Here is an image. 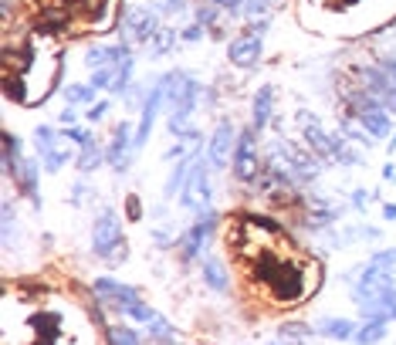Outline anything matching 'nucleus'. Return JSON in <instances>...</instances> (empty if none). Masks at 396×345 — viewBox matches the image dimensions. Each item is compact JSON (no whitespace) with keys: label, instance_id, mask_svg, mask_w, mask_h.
<instances>
[{"label":"nucleus","instance_id":"39448f33","mask_svg":"<svg viewBox=\"0 0 396 345\" xmlns=\"http://www.w3.org/2000/svg\"><path fill=\"white\" fill-rule=\"evenodd\" d=\"M318 332L329 335V339H349V335H356L359 328L353 325V322H346V318H332V322H322Z\"/></svg>","mask_w":396,"mask_h":345},{"label":"nucleus","instance_id":"0eeeda50","mask_svg":"<svg viewBox=\"0 0 396 345\" xmlns=\"http://www.w3.org/2000/svg\"><path fill=\"white\" fill-rule=\"evenodd\" d=\"M362 125H366L369 132H376V136H386V132H390V118L379 112V109H366V112H362Z\"/></svg>","mask_w":396,"mask_h":345},{"label":"nucleus","instance_id":"4468645a","mask_svg":"<svg viewBox=\"0 0 396 345\" xmlns=\"http://www.w3.org/2000/svg\"><path fill=\"white\" fill-rule=\"evenodd\" d=\"M112 345H139V339H136V332H129V328H116V332H112Z\"/></svg>","mask_w":396,"mask_h":345},{"label":"nucleus","instance_id":"f257e3e1","mask_svg":"<svg viewBox=\"0 0 396 345\" xmlns=\"http://www.w3.org/2000/svg\"><path fill=\"white\" fill-rule=\"evenodd\" d=\"M95 291H98L102 298L116 302L119 311H129V315H136V318H153V311L143 305V302L136 298V291H132V288H125V284H116V281L102 278V281H95Z\"/></svg>","mask_w":396,"mask_h":345},{"label":"nucleus","instance_id":"2eb2a0df","mask_svg":"<svg viewBox=\"0 0 396 345\" xmlns=\"http://www.w3.org/2000/svg\"><path fill=\"white\" fill-rule=\"evenodd\" d=\"M21 173H24V176H21V187H28V193L34 196V166H31V163H24V166H21Z\"/></svg>","mask_w":396,"mask_h":345},{"label":"nucleus","instance_id":"dca6fc26","mask_svg":"<svg viewBox=\"0 0 396 345\" xmlns=\"http://www.w3.org/2000/svg\"><path fill=\"white\" fill-rule=\"evenodd\" d=\"M92 98V88H75L72 92V102H88Z\"/></svg>","mask_w":396,"mask_h":345},{"label":"nucleus","instance_id":"ddd939ff","mask_svg":"<svg viewBox=\"0 0 396 345\" xmlns=\"http://www.w3.org/2000/svg\"><path fill=\"white\" fill-rule=\"evenodd\" d=\"M281 335L291 339V342H305V339H309V328H305V325H284Z\"/></svg>","mask_w":396,"mask_h":345},{"label":"nucleus","instance_id":"9b49d317","mask_svg":"<svg viewBox=\"0 0 396 345\" xmlns=\"http://www.w3.org/2000/svg\"><path fill=\"white\" fill-rule=\"evenodd\" d=\"M383 339V322H369V325H362L359 328V342L369 345V342H379Z\"/></svg>","mask_w":396,"mask_h":345},{"label":"nucleus","instance_id":"9d476101","mask_svg":"<svg viewBox=\"0 0 396 345\" xmlns=\"http://www.w3.org/2000/svg\"><path fill=\"white\" fill-rule=\"evenodd\" d=\"M207 278H210V284H213L217 291H227V278H224L220 261H207Z\"/></svg>","mask_w":396,"mask_h":345},{"label":"nucleus","instance_id":"20e7f679","mask_svg":"<svg viewBox=\"0 0 396 345\" xmlns=\"http://www.w3.org/2000/svg\"><path fill=\"white\" fill-rule=\"evenodd\" d=\"M258 51H261V38H254V34H244L231 44V61L234 65H244V68H251L254 61H258Z\"/></svg>","mask_w":396,"mask_h":345},{"label":"nucleus","instance_id":"f03ea898","mask_svg":"<svg viewBox=\"0 0 396 345\" xmlns=\"http://www.w3.org/2000/svg\"><path fill=\"white\" fill-rule=\"evenodd\" d=\"M234 169H238L240 180H254L258 173V159H254V139L251 132H244L238 139V149H234Z\"/></svg>","mask_w":396,"mask_h":345},{"label":"nucleus","instance_id":"f8f14e48","mask_svg":"<svg viewBox=\"0 0 396 345\" xmlns=\"http://www.w3.org/2000/svg\"><path fill=\"white\" fill-rule=\"evenodd\" d=\"M227 139H231V125H220V129H217V139H213V159H217V163L227 153Z\"/></svg>","mask_w":396,"mask_h":345},{"label":"nucleus","instance_id":"7ed1b4c3","mask_svg":"<svg viewBox=\"0 0 396 345\" xmlns=\"http://www.w3.org/2000/svg\"><path fill=\"white\" fill-rule=\"evenodd\" d=\"M119 224H116V217L112 213H105L102 220H98V230H95V251L105 258V254H112V251H119ZM116 258V254H112Z\"/></svg>","mask_w":396,"mask_h":345},{"label":"nucleus","instance_id":"6e6552de","mask_svg":"<svg viewBox=\"0 0 396 345\" xmlns=\"http://www.w3.org/2000/svg\"><path fill=\"white\" fill-rule=\"evenodd\" d=\"M159 98H163V95L156 92V95H153V98L146 102V112H143V125H139V136H136V143H139V146H143V143H146V136H149V125H153V115H156Z\"/></svg>","mask_w":396,"mask_h":345},{"label":"nucleus","instance_id":"423d86ee","mask_svg":"<svg viewBox=\"0 0 396 345\" xmlns=\"http://www.w3.org/2000/svg\"><path fill=\"white\" fill-rule=\"evenodd\" d=\"M210 224H213V217L207 213V217L200 220L197 227H194V230H190V233H187V258H194V254H197V251H200V244H203V237L210 233Z\"/></svg>","mask_w":396,"mask_h":345},{"label":"nucleus","instance_id":"1a4fd4ad","mask_svg":"<svg viewBox=\"0 0 396 345\" xmlns=\"http://www.w3.org/2000/svg\"><path fill=\"white\" fill-rule=\"evenodd\" d=\"M268 112H271V88H261V95L254 102V125H264Z\"/></svg>","mask_w":396,"mask_h":345}]
</instances>
